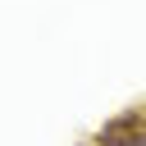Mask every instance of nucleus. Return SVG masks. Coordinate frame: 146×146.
I'll use <instances>...</instances> for the list:
<instances>
[{"mask_svg": "<svg viewBox=\"0 0 146 146\" xmlns=\"http://www.w3.org/2000/svg\"><path fill=\"white\" fill-rule=\"evenodd\" d=\"M96 141H100V146H146V105L105 119V123L96 128Z\"/></svg>", "mask_w": 146, "mask_h": 146, "instance_id": "f257e3e1", "label": "nucleus"}, {"mask_svg": "<svg viewBox=\"0 0 146 146\" xmlns=\"http://www.w3.org/2000/svg\"><path fill=\"white\" fill-rule=\"evenodd\" d=\"M78 146H100V141H96V137H91V141H78Z\"/></svg>", "mask_w": 146, "mask_h": 146, "instance_id": "f03ea898", "label": "nucleus"}]
</instances>
